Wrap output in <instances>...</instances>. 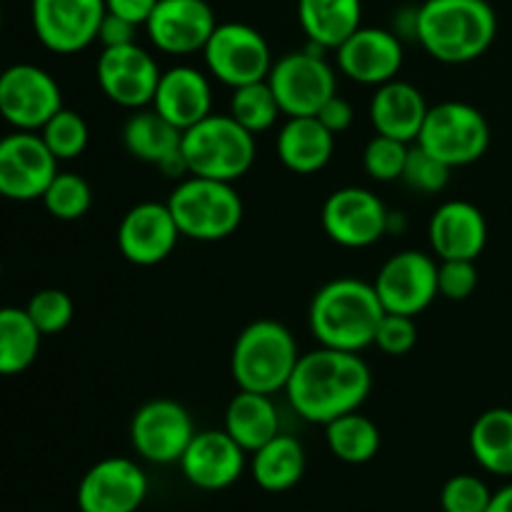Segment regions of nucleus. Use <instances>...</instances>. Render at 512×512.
Returning a JSON list of instances; mask_svg holds the SVG:
<instances>
[{
	"instance_id": "nucleus-1",
	"label": "nucleus",
	"mask_w": 512,
	"mask_h": 512,
	"mask_svg": "<svg viewBox=\"0 0 512 512\" xmlns=\"http://www.w3.org/2000/svg\"><path fill=\"white\" fill-rule=\"evenodd\" d=\"M373 388L368 363L358 353L323 348L300 355L285 395L303 420L328 425L330 420L360 410Z\"/></svg>"
},
{
	"instance_id": "nucleus-2",
	"label": "nucleus",
	"mask_w": 512,
	"mask_h": 512,
	"mask_svg": "<svg viewBox=\"0 0 512 512\" xmlns=\"http://www.w3.org/2000/svg\"><path fill=\"white\" fill-rule=\"evenodd\" d=\"M498 35L488 0H425L415 10V38L430 58L465 65L483 58Z\"/></svg>"
},
{
	"instance_id": "nucleus-3",
	"label": "nucleus",
	"mask_w": 512,
	"mask_h": 512,
	"mask_svg": "<svg viewBox=\"0 0 512 512\" xmlns=\"http://www.w3.org/2000/svg\"><path fill=\"white\" fill-rule=\"evenodd\" d=\"M385 308L373 283L338 278L313 295L308 310L310 333L323 348L360 353L373 345Z\"/></svg>"
},
{
	"instance_id": "nucleus-4",
	"label": "nucleus",
	"mask_w": 512,
	"mask_h": 512,
	"mask_svg": "<svg viewBox=\"0 0 512 512\" xmlns=\"http://www.w3.org/2000/svg\"><path fill=\"white\" fill-rule=\"evenodd\" d=\"M298 360V343L283 323L255 320L235 338L230 373L240 390L275 395L288 388Z\"/></svg>"
},
{
	"instance_id": "nucleus-5",
	"label": "nucleus",
	"mask_w": 512,
	"mask_h": 512,
	"mask_svg": "<svg viewBox=\"0 0 512 512\" xmlns=\"http://www.w3.org/2000/svg\"><path fill=\"white\" fill-rule=\"evenodd\" d=\"M183 158L188 175L235 183L255 163V135L233 115L210 113L200 123L183 130Z\"/></svg>"
},
{
	"instance_id": "nucleus-6",
	"label": "nucleus",
	"mask_w": 512,
	"mask_h": 512,
	"mask_svg": "<svg viewBox=\"0 0 512 512\" xmlns=\"http://www.w3.org/2000/svg\"><path fill=\"white\" fill-rule=\"evenodd\" d=\"M180 235L200 243L225 240L243 223V200L233 183L188 175L168 198Z\"/></svg>"
},
{
	"instance_id": "nucleus-7",
	"label": "nucleus",
	"mask_w": 512,
	"mask_h": 512,
	"mask_svg": "<svg viewBox=\"0 0 512 512\" xmlns=\"http://www.w3.org/2000/svg\"><path fill=\"white\" fill-rule=\"evenodd\" d=\"M415 143L450 168L478 163L490 145V125L475 105L445 100L433 105Z\"/></svg>"
},
{
	"instance_id": "nucleus-8",
	"label": "nucleus",
	"mask_w": 512,
	"mask_h": 512,
	"mask_svg": "<svg viewBox=\"0 0 512 512\" xmlns=\"http://www.w3.org/2000/svg\"><path fill=\"white\" fill-rule=\"evenodd\" d=\"M268 85L278 98L280 110L288 118L318 115V110L338 93V78L320 48L285 53L270 68Z\"/></svg>"
},
{
	"instance_id": "nucleus-9",
	"label": "nucleus",
	"mask_w": 512,
	"mask_h": 512,
	"mask_svg": "<svg viewBox=\"0 0 512 512\" xmlns=\"http://www.w3.org/2000/svg\"><path fill=\"white\" fill-rule=\"evenodd\" d=\"M210 75L230 88L268 80L273 53L260 30L245 23H218L203 48Z\"/></svg>"
},
{
	"instance_id": "nucleus-10",
	"label": "nucleus",
	"mask_w": 512,
	"mask_h": 512,
	"mask_svg": "<svg viewBox=\"0 0 512 512\" xmlns=\"http://www.w3.org/2000/svg\"><path fill=\"white\" fill-rule=\"evenodd\" d=\"M63 93L48 70L30 63L10 65L0 75V118L15 130L38 133L58 110Z\"/></svg>"
},
{
	"instance_id": "nucleus-11",
	"label": "nucleus",
	"mask_w": 512,
	"mask_h": 512,
	"mask_svg": "<svg viewBox=\"0 0 512 512\" xmlns=\"http://www.w3.org/2000/svg\"><path fill=\"white\" fill-rule=\"evenodd\" d=\"M105 0H30L35 38L58 55H73L98 40Z\"/></svg>"
},
{
	"instance_id": "nucleus-12",
	"label": "nucleus",
	"mask_w": 512,
	"mask_h": 512,
	"mask_svg": "<svg viewBox=\"0 0 512 512\" xmlns=\"http://www.w3.org/2000/svg\"><path fill=\"white\" fill-rule=\"evenodd\" d=\"M195 435L193 418L180 403L168 398L150 400L130 420V443L143 460L155 465L180 463Z\"/></svg>"
},
{
	"instance_id": "nucleus-13",
	"label": "nucleus",
	"mask_w": 512,
	"mask_h": 512,
	"mask_svg": "<svg viewBox=\"0 0 512 512\" xmlns=\"http://www.w3.org/2000/svg\"><path fill=\"white\" fill-rule=\"evenodd\" d=\"M390 228V213L383 200L368 188L348 185L328 195L323 205V230L343 248H370Z\"/></svg>"
},
{
	"instance_id": "nucleus-14",
	"label": "nucleus",
	"mask_w": 512,
	"mask_h": 512,
	"mask_svg": "<svg viewBox=\"0 0 512 512\" xmlns=\"http://www.w3.org/2000/svg\"><path fill=\"white\" fill-rule=\"evenodd\" d=\"M58 173V158L40 133L15 130L0 138V195L8 200H38Z\"/></svg>"
},
{
	"instance_id": "nucleus-15",
	"label": "nucleus",
	"mask_w": 512,
	"mask_h": 512,
	"mask_svg": "<svg viewBox=\"0 0 512 512\" xmlns=\"http://www.w3.org/2000/svg\"><path fill=\"white\" fill-rule=\"evenodd\" d=\"M373 285L385 313L415 318L438 298V263L420 250H403L385 260Z\"/></svg>"
},
{
	"instance_id": "nucleus-16",
	"label": "nucleus",
	"mask_w": 512,
	"mask_h": 512,
	"mask_svg": "<svg viewBox=\"0 0 512 512\" xmlns=\"http://www.w3.org/2000/svg\"><path fill=\"white\" fill-rule=\"evenodd\" d=\"M160 75L163 70L158 68L153 55L138 43L103 48L95 65L100 90L120 108L140 110L153 103Z\"/></svg>"
},
{
	"instance_id": "nucleus-17",
	"label": "nucleus",
	"mask_w": 512,
	"mask_h": 512,
	"mask_svg": "<svg viewBox=\"0 0 512 512\" xmlns=\"http://www.w3.org/2000/svg\"><path fill=\"white\" fill-rule=\"evenodd\" d=\"M148 495L143 468L128 458H105L78 485L80 512H135Z\"/></svg>"
},
{
	"instance_id": "nucleus-18",
	"label": "nucleus",
	"mask_w": 512,
	"mask_h": 512,
	"mask_svg": "<svg viewBox=\"0 0 512 512\" xmlns=\"http://www.w3.org/2000/svg\"><path fill=\"white\" fill-rule=\"evenodd\" d=\"M215 28L218 20L205 0H158L145 23L150 43L168 55L198 53Z\"/></svg>"
},
{
	"instance_id": "nucleus-19",
	"label": "nucleus",
	"mask_w": 512,
	"mask_h": 512,
	"mask_svg": "<svg viewBox=\"0 0 512 512\" xmlns=\"http://www.w3.org/2000/svg\"><path fill=\"white\" fill-rule=\"evenodd\" d=\"M183 238L168 203H138L123 215L118 225V248L133 265H158L168 258Z\"/></svg>"
},
{
	"instance_id": "nucleus-20",
	"label": "nucleus",
	"mask_w": 512,
	"mask_h": 512,
	"mask_svg": "<svg viewBox=\"0 0 512 512\" xmlns=\"http://www.w3.org/2000/svg\"><path fill=\"white\" fill-rule=\"evenodd\" d=\"M403 43L398 33L385 28L360 25L338 48V65L343 75L360 85H383L398 78L403 68Z\"/></svg>"
},
{
	"instance_id": "nucleus-21",
	"label": "nucleus",
	"mask_w": 512,
	"mask_h": 512,
	"mask_svg": "<svg viewBox=\"0 0 512 512\" xmlns=\"http://www.w3.org/2000/svg\"><path fill=\"white\" fill-rule=\"evenodd\" d=\"M185 480L200 490H225L245 470V450L223 430H200L180 458Z\"/></svg>"
},
{
	"instance_id": "nucleus-22",
	"label": "nucleus",
	"mask_w": 512,
	"mask_h": 512,
	"mask_svg": "<svg viewBox=\"0 0 512 512\" xmlns=\"http://www.w3.org/2000/svg\"><path fill=\"white\" fill-rule=\"evenodd\" d=\"M123 145L135 160L158 165L168 178H188L183 158V130L165 120L158 110H138L123 128Z\"/></svg>"
},
{
	"instance_id": "nucleus-23",
	"label": "nucleus",
	"mask_w": 512,
	"mask_h": 512,
	"mask_svg": "<svg viewBox=\"0 0 512 512\" xmlns=\"http://www.w3.org/2000/svg\"><path fill=\"white\" fill-rule=\"evenodd\" d=\"M428 240L440 260H478L488 243L483 210L468 200H448L430 218Z\"/></svg>"
},
{
	"instance_id": "nucleus-24",
	"label": "nucleus",
	"mask_w": 512,
	"mask_h": 512,
	"mask_svg": "<svg viewBox=\"0 0 512 512\" xmlns=\"http://www.w3.org/2000/svg\"><path fill=\"white\" fill-rule=\"evenodd\" d=\"M153 108L180 130L200 123L213 113V88L203 70L193 65H175L158 80Z\"/></svg>"
},
{
	"instance_id": "nucleus-25",
	"label": "nucleus",
	"mask_w": 512,
	"mask_h": 512,
	"mask_svg": "<svg viewBox=\"0 0 512 512\" xmlns=\"http://www.w3.org/2000/svg\"><path fill=\"white\" fill-rule=\"evenodd\" d=\"M428 110L430 105L425 103V95L413 83L395 78L390 83L378 85L368 113L378 135L415 143Z\"/></svg>"
},
{
	"instance_id": "nucleus-26",
	"label": "nucleus",
	"mask_w": 512,
	"mask_h": 512,
	"mask_svg": "<svg viewBox=\"0 0 512 512\" xmlns=\"http://www.w3.org/2000/svg\"><path fill=\"white\" fill-rule=\"evenodd\" d=\"M280 163L298 175H310L330 163L335 150V135L315 115L288 118L275 140Z\"/></svg>"
},
{
	"instance_id": "nucleus-27",
	"label": "nucleus",
	"mask_w": 512,
	"mask_h": 512,
	"mask_svg": "<svg viewBox=\"0 0 512 512\" xmlns=\"http://www.w3.org/2000/svg\"><path fill=\"white\" fill-rule=\"evenodd\" d=\"M298 20L310 45L338 50L363 25V0H298Z\"/></svg>"
},
{
	"instance_id": "nucleus-28",
	"label": "nucleus",
	"mask_w": 512,
	"mask_h": 512,
	"mask_svg": "<svg viewBox=\"0 0 512 512\" xmlns=\"http://www.w3.org/2000/svg\"><path fill=\"white\" fill-rule=\"evenodd\" d=\"M225 433L245 450L255 453L280 433V415L273 395L240 390L225 410Z\"/></svg>"
},
{
	"instance_id": "nucleus-29",
	"label": "nucleus",
	"mask_w": 512,
	"mask_h": 512,
	"mask_svg": "<svg viewBox=\"0 0 512 512\" xmlns=\"http://www.w3.org/2000/svg\"><path fill=\"white\" fill-rule=\"evenodd\" d=\"M470 453L478 465L500 478H512V410L493 408L470 428Z\"/></svg>"
},
{
	"instance_id": "nucleus-30",
	"label": "nucleus",
	"mask_w": 512,
	"mask_h": 512,
	"mask_svg": "<svg viewBox=\"0 0 512 512\" xmlns=\"http://www.w3.org/2000/svg\"><path fill=\"white\" fill-rule=\"evenodd\" d=\"M305 475V450L293 435L278 433L253 453V478L268 493H285Z\"/></svg>"
},
{
	"instance_id": "nucleus-31",
	"label": "nucleus",
	"mask_w": 512,
	"mask_h": 512,
	"mask_svg": "<svg viewBox=\"0 0 512 512\" xmlns=\"http://www.w3.org/2000/svg\"><path fill=\"white\" fill-rule=\"evenodd\" d=\"M40 330L25 308H0V375H20L40 353Z\"/></svg>"
},
{
	"instance_id": "nucleus-32",
	"label": "nucleus",
	"mask_w": 512,
	"mask_h": 512,
	"mask_svg": "<svg viewBox=\"0 0 512 512\" xmlns=\"http://www.w3.org/2000/svg\"><path fill=\"white\" fill-rule=\"evenodd\" d=\"M325 440H328L330 453L338 460L350 465H363L378 455L380 428L368 415L353 410V413L340 415L325 425Z\"/></svg>"
},
{
	"instance_id": "nucleus-33",
	"label": "nucleus",
	"mask_w": 512,
	"mask_h": 512,
	"mask_svg": "<svg viewBox=\"0 0 512 512\" xmlns=\"http://www.w3.org/2000/svg\"><path fill=\"white\" fill-rule=\"evenodd\" d=\"M230 115H233L245 130L258 135L273 128V125L278 123V115H283V110H280L278 98H275L268 80H260V83L233 88Z\"/></svg>"
},
{
	"instance_id": "nucleus-34",
	"label": "nucleus",
	"mask_w": 512,
	"mask_h": 512,
	"mask_svg": "<svg viewBox=\"0 0 512 512\" xmlns=\"http://www.w3.org/2000/svg\"><path fill=\"white\" fill-rule=\"evenodd\" d=\"M40 200L55 220H80L93 205V190L83 175L58 170Z\"/></svg>"
},
{
	"instance_id": "nucleus-35",
	"label": "nucleus",
	"mask_w": 512,
	"mask_h": 512,
	"mask_svg": "<svg viewBox=\"0 0 512 512\" xmlns=\"http://www.w3.org/2000/svg\"><path fill=\"white\" fill-rule=\"evenodd\" d=\"M40 138L48 145L50 153L58 160H73L78 155H83V150L88 148L90 130L88 123L83 120V115L75 113L70 108H60L48 123L40 128Z\"/></svg>"
},
{
	"instance_id": "nucleus-36",
	"label": "nucleus",
	"mask_w": 512,
	"mask_h": 512,
	"mask_svg": "<svg viewBox=\"0 0 512 512\" xmlns=\"http://www.w3.org/2000/svg\"><path fill=\"white\" fill-rule=\"evenodd\" d=\"M410 143L388 138V135H375L363 153V168L378 183H393L403 178L405 160H408Z\"/></svg>"
},
{
	"instance_id": "nucleus-37",
	"label": "nucleus",
	"mask_w": 512,
	"mask_h": 512,
	"mask_svg": "<svg viewBox=\"0 0 512 512\" xmlns=\"http://www.w3.org/2000/svg\"><path fill=\"white\" fill-rule=\"evenodd\" d=\"M25 310H28L30 320L40 330V335H58L70 325L75 308L65 290L45 288L28 300Z\"/></svg>"
},
{
	"instance_id": "nucleus-38",
	"label": "nucleus",
	"mask_w": 512,
	"mask_h": 512,
	"mask_svg": "<svg viewBox=\"0 0 512 512\" xmlns=\"http://www.w3.org/2000/svg\"><path fill=\"white\" fill-rule=\"evenodd\" d=\"M450 170H453L450 165H445L443 160H438L435 155H430L428 150L415 143L410 148L408 160H405V170L400 180L408 188L418 190V193H440L448 185Z\"/></svg>"
},
{
	"instance_id": "nucleus-39",
	"label": "nucleus",
	"mask_w": 512,
	"mask_h": 512,
	"mask_svg": "<svg viewBox=\"0 0 512 512\" xmlns=\"http://www.w3.org/2000/svg\"><path fill=\"white\" fill-rule=\"evenodd\" d=\"M490 500H493V493L475 475H455L440 493L443 512H485Z\"/></svg>"
},
{
	"instance_id": "nucleus-40",
	"label": "nucleus",
	"mask_w": 512,
	"mask_h": 512,
	"mask_svg": "<svg viewBox=\"0 0 512 512\" xmlns=\"http://www.w3.org/2000/svg\"><path fill=\"white\" fill-rule=\"evenodd\" d=\"M415 343H418V325H415V318L398 313L383 315L378 330H375V348L383 350L385 355L398 358V355H408L415 348Z\"/></svg>"
},
{
	"instance_id": "nucleus-41",
	"label": "nucleus",
	"mask_w": 512,
	"mask_h": 512,
	"mask_svg": "<svg viewBox=\"0 0 512 512\" xmlns=\"http://www.w3.org/2000/svg\"><path fill=\"white\" fill-rule=\"evenodd\" d=\"M478 288L475 260H440L438 295L448 300H468Z\"/></svg>"
},
{
	"instance_id": "nucleus-42",
	"label": "nucleus",
	"mask_w": 512,
	"mask_h": 512,
	"mask_svg": "<svg viewBox=\"0 0 512 512\" xmlns=\"http://www.w3.org/2000/svg\"><path fill=\"white\" fill-rule=\"evenodd\" d=\"M135 33H138V25L105 10V18L100 23L98 33V40L103 43V48H120V45L135 43Z\"/></svg>"
},
{
	"instance_id": "nucleus-43",
	"label": "nucleus",
	"mask_w": 512,
	"mask_h": 512,
	"mask_svg": "<svg viewBox=\"0 0 512 512\" xmlns=\"http://www.w3.org/2000/svg\"><path fill=\"white\" fill-rule=\"evenodd\" d=\"M315 118H318L320 123H323L325 128L330 130V133L340 135V133H345L350 125H353L355 113H353V105H350L348 100L340 98V95L335 93L333 98H330L328 103H325L323 108L318 110V115H315Z\"/></svg>"
},
{
	"instance_id": "nucleus-44",
	"label": "nucleus",
	"mask_w": 512,
	"mask_h": 512,
	"mask_svg": "<svg viewBox=\"0 0 512 512\" xmlns=\"http://www.w3.org/2000/svg\"><path fill=\"white\" fill-rule=\"evenodd\" d=\"M155 5H158V0H105V10H108V13L130 20V23H135L138 28L148 23Z\"/></svg>"
},
{
	"instance_id": "nucleus-45",
	"label": "nucleus",
	"mask_w": 512,
	"mask_h": 512,
	"mask_svg": "<svg viewBox=\"0 0 512 512\" xmlns=\"http://www.w3.org/2000/svg\"><path fill=\"white\" fill-rule=\"evenodd\" d=\"M485 512H512V483L493 493V500H490Z\"/></svg>"
},
{
	"instance_id": "nucleus-46",
	"label": "nucleus",
	"mask_w": 512,
	"mask_h": 512,
	"mask_svg": "<svg viewBox=\"0 0 512 512\" xmlns=\"http://www.w3.org/2000/svg\"><path fill=\"white\" fill-rule=\"evenodd\" d=\"M0 33H3V10H0Z\"/></svg>"
},
{
	"instance_id": "nucleus-47",
	"label": "nucleus",
	"mask_w": 512,
	"mask_h": 512,
	"mask_svg": "<svg viewBox=\"0 0 512 512\" xmlns=\"http://www.w3.org/2000/svg\"><path fill=\"white\" fill-rule=\"evenodd\" d=\"M0 275H3V263H0Z\"/></svg>"
},
{
	"instance_id": "nucleus-48",
	"label": "nucleus",
	"mask_w": 512,
	"mask_h": 512,
	"mask_svg": "<svg viewBox=\"0 0 512 512\" xmlns=\"http://www.w3.org/2000/svg\"><path fill=\"white\" fill-rule=\"evenodd\" d=\"M0 75H3V65H0Z\"/></svg>"
}]
</instances>
